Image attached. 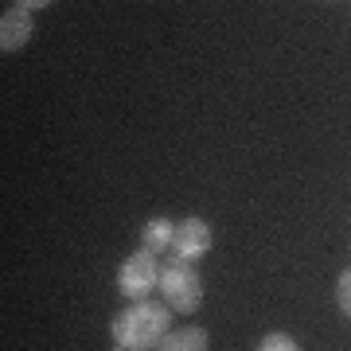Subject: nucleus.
<instances>
[{
    "label": "nucleus",
    "mask_w": 351,
    "mask_h": 351,
    "mask_svg": "<svg viewBox=\"0 0 351 351\" xmlns=\"http://www.w3.org/2000/svg\"><path fill=\"white\" fill-rule=\"evenodd\" d=\"M172 308L164 301H133L129 308L113 316L110 324V336H113V348L117 351H156L160 339L172 332Z\"/></svg>",
    "instance_id": "f257e3e1"
},
{
    "label": "nucleus",
    "mask_w": 351,
    "mask_h": 351,
    "mask_svg": "<svg viewBox=\"0 0 351 351\" xmlns=\"http://www.w3.org/2000/svg\"><path fill=\"white\" fill-rule=\"evenodd\" d=\"M258 351H301V343L289 336V332H265L258 339Z\"/></svg>",
    "instance_id": "6e6552de"
},
{
    "label": "nucleus",
    "mask_w": 351,
    "mask_h": 351,
    "mask_svg": "<svg viewBox=\"0 0 351 351\" xmlns=\"http://www.w3.org/2000/svg\"><path fill=\"white\" fill-rule=\"evenodd\" d=\"M215 246V234H211V223L207 219H184V223H176V239H172V250H168V258L172 262H195V258H203V254Z\"/></svg>",
    "instance_id": "20e7f679"
},
{
    "label": "nucleus",
    "mask_w": 351,
    "mask_h": 351,
    "mask_svg": "<svg viewBox=\"0 0 351 351\" xmlns=\"http://www.w3.org/2000/svg\"><path fill=\"white\" fill-rule=\"evenodd\" d=\"M164 293V304L172 308V313H184V316H191L195 308L203 304V281H199V274H195V265H188V262H164V269H160V285H156Z\"/></svg>",
    "instance_id": "f03ea898"
},
{
    "label": "nucleus",
    "mask_w": 351,
    "mask_h": 351,
    "mask_svg": "<svg viewBox=\"0 0 351 351\" xmlns=\"http://www.w3.org/2000/svg\"><path fill=\"white\" fill-rule=\"evenodd\" d=\"M32 8H47V4H12L0 16V51H20L32 36Z\"/></svg>",
    "instance_id": "39448f33"
},
{
    "label": "nucleus",
    "mask_w": 351,
    "mask_h": 351,
    "mask_svg": "<svg viewBox=\"0 0 351 351\" xmlns=\"http://www.w3.org/2000/svg\"><path fill=\"white\" fill-rule=\"evenodd\" d=\"M207 348H211V336H207L203 328L191 324V328H176V332H168L156 351H207Z\"/></svg>",
    "instance_id": "423d86ee"
},
{
    "label": "nucleus",
    "mask_w": 351,
    "mask_h": 351,
    "mask_svg": "<svg viewBox=\"0 0 351 351\" xmlns=\"http://www.w3.org/2000/svg\"><path fill=\"white\" fill-rule=\"evenodd\" d=\"M156 285H160V265H156V254H149V250H137L117 269V289L125 293L129 301H149V293Z\"/></svg>",
    "instance_id": "7ed1b4c3"
},
{
    "label": "nucleus",
    "mask_w": 351,
    "mask_h": 351,
    "mask_svg": "<svg viewBox=\"0 0 351 351\" xmlns=\"http://www.w3.org/2000/svg\"><path fill=\"white\" fill-rule=\"evenodd\" d=\"M336 304H339V313L351 320V265L339 274V281H336Z\"/></svg>",
    "instance_id": "1a4fd4ad"
},
{
    "label": "nucleus",
    "mask_w": 351,
    "mask_h": 351,
    "mask_svg": "<svg viewBox=\"0 0 351 351\" xmlns=\"http://www.w3.org/2000/svg\"><path fill=\"white\" fill-rule=\"evenodd\" d=\"M172 239H176V223H168V219H149L145 230H141V250L164 254V250H172Z\"/></svg>",
    "instance_id": "0eeeda50"
}]
</instances>
